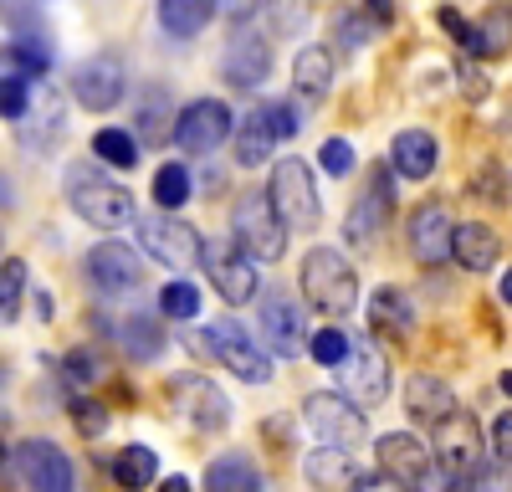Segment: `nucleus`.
Listing matches in <instances>:
<instances>
[{
	"label": "nucleus",
	"instance_id": "37",
	"mask_svg": "<svg viewBox=\"0 0 512 492\" xmlns=\"http://www.w3.org/2000/svg\"><path fill=\"white\" fill-rule=\"evenodd\" d=\"M26 282H31V267L21 257L0 262V323H16L21 318V298H26Z\"/></svg>",
	"mask_w": 512,
	"mask_h": 492
},
{
	"label": "nucleus",
	"instance_id": "32",
	"mask_svg": "<svg viewBox=\"0 0 512 492\" xmlns=\"http://www.w3.org/2000/svg\"><path fill=\"white\" fill-rule=\"evenodd\" d=\"M113 482L118 487H149L159 482V457H154V446H123L118 457H113Z\"/></svg>",
	"mask_w": 512,
	"mask_h": 492
},
{
	"label": "nucleus",
	"instance_id": "14",
	"mask_svg": "<svg viewBox=\"0 0 512 492\" xmlns=\"http://www.w3.org/2000/svg\"><path fill=\"white\" fill-rule=\"evenodd\" d=\"M256 339H262L277 359H297L308 349V328H303V308L287 293H267L256 303Z\"/></svg>",
	"mask_w": 512,
	"mask_h": 492
},
{
	"label": "nucleus",
	"instance_id": "6",
	"mask_svg": "<svg viewBox=\"0 0 512 492\" xmlns=\"http://www.w3.org/2000/svg\"><path fill=\"white\" fill-rule=\"evenodd\" d=\"M303 421L313 426V436L323 446H344V451H359L369 441V421H364V405H354L349 395L338 390H313L303 400Z\"/></svg>",
	"mask_w": 512,
	"mask_h": 492
},
{
	"label": "nucleus",
	"instance_id": "34",
	"mask_svg": "<svg viewBox=\"0 0 512 492\" xmlns=\"http://www.w3.org/2000/svg\"><path fill=\"white\" fill-rule=\"evenodd\" d=\"M507 41H512V21H507V11H487V21H472L466 52H472V57H497V52H507Z\"/></svg>",
	"mask_w": 512,
	"mask_h": 492
},
{
	"label": "nucleus",
	"instance_id": "8",
	"mask_svg": "<svg viewBox=\"0 0 512 492\" xmlns=\"http://www.w3.org/2000/svg\"><path fill=\"white\" fill-rule=\"evenodd\" d=\"M267 195H272V205H277V216L287 221V231H313L318 216H323L308 159H277V164H272V190H267Z\"/></svg>",
	"mask_w": 512,
	"mask_h": 492
},
{
	"label": "nucleus",
	"instance_id": "41",
	"mask_svg": "<svg viewBox=\"0 0 512 492\" xmlns=\"http://www.w3.org/2000/svg\"><path fill=\"white\" fill-rule=\"evenodd\" d=\"M159 308H164V318L190 323V318H200V293H195L190 282H169L164 293H159Z\"/></svg>",
	"mask_w": 512,
	"mask_h": 492
},
{
	"label": "nucleus",
	"instance_id": "26",
	"mask_svg": "<svg viewBox=\"0 0 512 492\" xmlns=\"http://www.w3.org/2000/svg\"><path fill=\"white\" fill-rule=\"evenodd\" d=\"M405 410H410L415 426H436L446 410H456V395H451V385L436 380V375H415V380L405 385Z\"/></svg>",
	"mask_w": 512,
	"mask_h": 492
},
{
	"label": "nucleus",
	"instance_id": "16",
	"mask_svg": "<svg viewBox=\"0 0 512 492\" xmlns=\"http://www.w3.org/2000/svg\"><path fill=\"white\" fill-rule=\"evenodd\" d=\"M88 282H93V293H103V298H128V293L144 287V267H139V257L128 252L123 241H98L88 252Z\"/></svg>",
	"mask_w": 512,
	"mask_h": 492
},
{
	"label": "nucleus",
	"instance_id": "18",
	"mask_svg": "<svg viewBox=\"0 0 512 492\" xmlns=\"http://www.w3.org/2000/svg\"><path fill=\"white\" fill-rule=\"evenodd\" d=\"M384 221H390V170L374 164L369 190L354 200V211L344 216V241L354 246V252H369V246L379 241V231H384Z\"/></svg>",
	"mask_w": 512,
	"mask_h": 492
},
{
	"label": "nucleus",
	"instance_id": "4",
	"mask_svg": "<svg viewBox=\"0 0 512 492\" xmlns=\"http://www.w3.org/2000/svg\"><path fill=\"white\" fill-rule=\"evenodd\" d=\"M231 236H236V246L251 257V262H282L287 257V221L277 216V205H272V195L262 190V195H241L236 205H231Z\"/></svg>",
	"mask_w": 512,
	"mask_h": 492
},
{
	"label": "nucleus",
	"instance_id": "43",
	"mask_svg": "<svg viewBox=\"0 0 512 492\" xmlns=\"http://www.w3.org/2000/svg\"><path fill=\"white\" fill-rule=\"evenodd\" d=\"M256 113L267 118V129L277 134V144H282V139H297V129H303V118H297V108H292V103H262Z\"/></svg>",
	"mask_w": 512,
	"mask_h": 492
},
{
	"label": "nucleus",
	"instance_id": "46",
	"mask_svg": "<svg viewBox=\"0 0 512 492\" xmlns=\"http://www.w3.org/2000/svg\"><path fill=\"white\" fill-rule=\"evenodd\" d=\"M72 421H77L82 436H98V431L108 426V410H103L98 400H72Z\"/></svg>",
	"mask_w": 512,
	"mask_h": 492
},
{
	"label": "nucleus",
	"instance_id": "31",
	"mask_svg": "<svg viewBox=\"0 0 512 492\" xmlns=\"http://www.w3.org/2000/svg\"><path fill=\"white\" fill-rule=\"evenodd\" d=\"M205 487H216V492H256L262 487V472H256L251 457L231 451V457H216L205 467Z\"/></svg>",
	"mask_w": 512,
	"mask_h": 492
},
{
	"label": "nucleus",
	"instance_id": "11",
	"mask_svg": "<svg viewBox=\"0 0 512 492\" xmlns=\"http://www.w3.org/2000/svg\"><path fill=\"white\" fill-rule=\"evenodd\" d=\"M231 123L236 113L221 103V98H195L175 113V129H169V139H175L185 154H216L226 139H231Z\"/></svg>",
	"mask_w": 512,
	"mask_h": 492
},
{
	"label": "nucleus",
	"instance_id": "39",
	"mask_svg": "<svg viewBox=\"0 0 512 492\" xmlns=\"http://www.w3.org/2000/svg\"><path fill=\"white\" fill-rule=\"evenodd\" d=\"M31 82H36V72H26V67H11L6 77H0V118H6V123H16V118L26 113Z\"/></svg>",
	"mask_w": 512,
	"mask_h": 492
},
{
	"label": "nucleus",
	"instance_id": "3",
	"mask_svg": "<svg viewBox=\"0 0 512 492\" xmlns=\"http://www.w3.org/2000/svg\"><path fill=\"white\" fill-rule=\"evenodd\" d=\"M431 431H436L431 451H436L446 482H456V487H487V472H482V426H477L472 410H446Z\"/></svg>",
	"mask_w": 512,
	"mask_h": 492
},
{
	"label": "nucleus",
	"instance_id": "1",
	"mask_svg": "<svg viewBox=\"0 0 512 492\" xmlns=\"http://www.w3.org/2000/svg\"><path fill=\"white\" fill-rule=\"evenodd\" d=\"M67 205L98 231L134 226V190L118 185L108 170H98V164H88V159L67 164Z\"/></svg>",
	"mask_w": 512,
	"mask_h": 492
},
{
	"label": "nucleus",
	"instance_id": "28",
	"mask_svg": "<svg viewBox=\"0 0 512 492\" xmlns=\"http://www.w3.org/2000/svg\"><path fill=\"white\" fill-rule=\"evenodd\" d=\"M231 149H236V164L256 170V164H267L272 149H277V134L267 129L262 113H246L241 123H231Z\"/></svg>",
	"mask_w": 512,
	"mask_h": 492
},
{
	"label": "nucleus",
	"instance_id": "50",
	"mask_svg": "<svg viewBox=\"0 0 512 492\" xmlns=\"http://www.w3.org/2000/svg\"><path fill=\"white\" fill-rule=\"evenodd\" d=\"M369 11H374L379 21H390V16H395V0H369Z\"/></svg>",
	"mask_w": 512,
	"mask_h": 492
},
{
	"label": "nucleus",
	"instance_id": "10",
	"mask_svg": "<svg viewBox=\"0 0 512 492\" xmlns=\"http://www.w3.org/2000/svg\"><path fill=\"white\" fill-rule=\"evenodd\" d=\"M6 477H16L21 487H36V492H72V482H77L67 451L52 446V441H41V436H31V441H21L11 451V457H6Z\"/></svg>",
	"mask_w": 512,
	"mask_h": 492
},
{
	"label": "nucleus",
	"instance_id": "2",
	"mask_svg": "<svg viewBox=\"0 0 512 492\" xmlns=\"http://www.w3.org/2000/svg\"><path fill=\"white\" fill-rule=\"evenodd\" d=\"M303 298L323 318H349L359 303V272L349 257H338L333 246H313L303 257Z\"/></svg>",
	"mask_w": 512,
	"mask_h": 492
},
{
	"label": "nucleus",
	"instance_id": "35",
	"mask_svg": "<svg viewBox=\"0 0 512 492\" xmlns=\"http://www.w3.org/2000/svg\"><path fill=\"white\" fill-rule=\"evenodd\" d=\"M93 154L108 164V170H134L139 164V139L128 129H98L93 134Z\"/></svg>",
	"mask_w": 512,
	"mask_h": 492
},
{
	"label": "nucleus",
	"instance_id": "19",
	"mask_svg": "<svg viewBox=\"0 0 512 492\" xmlns=\"http://www.w3.org/2000/svg\"><path fill=\"white\" fill-rule=\"evenodd\" d=\"M62 129H67V118H62V98H57L52 88H41V82H31V103H26V113L16 118L21 144H26L31 154H47V149L62 139Z\"/></svg>",
	"mask_w": 512,
	"mask_h": 492
},
{
	"label": "nucleus",
	"instance_id": "22",
	"mask_svg": "<svg viewBox=\"0 0 512 492\" xmlns=\"http://www.w3.org/2000/svg\"><path fill=\"white\" fill-rule=\"evenodd\" d=\"M436 159H441V144H436L431 129H400L395 144H390V170L405 175V180H431Z\"/></svg>",
	"mask_w": 512,
	"mask_h": 492
},
{
	"label": "nucleus",
	"instance_id": "45",
	"mask_svg": "<svg viewBox=\"0 0 512 492\" xmlns=\"http://www.w3.org/2000/svg\"><path fill=\"white\" fill-rule=\"evenodd\" d=\"M98 375H103V359H98V354H88V349L67 354V380H72V385H93Z\"/></svg>",
	"mask_w": 512,
	"mask_h": 492
},
{
	"label": "nucleus",
	"instance_id": "25",
	"mask_svg": "<svg viewBox=\"0 0 512 492\" xmlns=\"http://www.w3.org/2000/svg\"><path fill=\"white\" fill-rule=\"evenodd\" d=\"M303 477H308L313 487H364V472L354 467V451H344V446H318V451H308Z\"/></svg>",
	"mask_w": 512,
	"mask_h": 492
},
{
	"label": "nucleus",
	"instance_id": "30",
	"mask_svg": "<svg viewBox=\"0 0 512 492\" xmlns=\"http://www.w3.org/2000/svg\"><path fill=\"white\" fill-rule=\"evenodd\" d=\"M118 344H123V354H134L139 364H149V359L164 354V323H159L154 313L123 318V323H118Z\"/></svg>",
	"mask_w": 512,
	"mask_h": 492
},
{
	"label": "nucleus",
	"instance_id": "20",
	"mask_svg": "<svg viewBox=\"0 0 512 492\" xmlns=\"http://www.w3.org/2000/svg\"><path fill=\"white\" fill-rule=\"evenodd\" d=\"M344 395L354 405H379L384 395H390V364H384V354L374 344H349V354H344Z\"/></svg>",
	"mask_w": 512,
	"mask_h": 492
},
{
	"label": "nucleus",
	"instance_id": "51",
	"mask_svg": "<svg viewBox=\"0 0 512 492\" xmlns=\"http://www.w3.org/2000/svg\"><path fill=\"white\" fill-rule=\"evenodd\" d=\"M497 293H502V303H512V272H502V282H497Z\"/></svg>",
	"mask_w": 512,
	"mask_h": 492
},
{
	"label": "nucleus",
	"instance_id": "44",
	"mask_svg": "<svg viewBox=\"0 0 512 492\" xmlns=\"http://www.w3.org/2000/svg\"><path fill=\"white\" fill-rule=\"evenodd\" d=\"M318 164H323V175H354V149H349V139H328L323 149H318Z\"/></svg>",
	"mask_w": 512,
	"mask_h": 492
},
{
	"label": "nucleus",
	"instance_id": "12",
	"mask_svg": "<svg viewBox=\"0 0 512 492\" xmlns=\"http://www.w3.org/2000/svg\"><path fill=\"white\" fill-rule=\"evenodd\" d=\"M221 77L236 93H256L272 77V36H256L246 21H236V36L226 41V57H221Z\"/></svg>",
	"mask_w": 512,
	"mask_h": 492
},
{
	"label": "nucleus",
	"instance_id": "47",
	"mask_svg": "<svg viewBox=\"0 0 512 492\" xmlns=\"http://www.w3.org/2000/svg\"><path fill=\"white\" fill-rule=\"evenodd\" d=\"M492 457L512 467V410H502V416L492 421Z\"/></svg>",
	"mask_w": 512,
	"mask_h": 492
},
{
	"label": "nucleus",
	"instance_id": "48",
	"mask_svg": "<svg viewBox=\"0 0 512 492\" xmlns=\"http://www.w3.org/2000/svg\"><path fill=\"white\" fill-rule=\"evenodd\" d=\"M436 21H441V26H446V31H451V36L461 41V47H466V36H472V21H466V16H456L451 6H446V11L436 16Z\"/></svg>",
	"mask_w": 512,
	"mask_h": 492
},
{
	"label": "nucleus",
	"instance_id": "15",
	"mask_svg": "<svg viewBox=\"0 0 512 492\" xmlns=\"http://www.w3.org/2000/svg\"><path fill=\"white\" fill-rule=\"evenodd\" d=\"M123 93H128V72H123V62H118L113 52H98V57H88V62H77V72H72V98L88 108V113H113V108L123 103Z\"/></svg>",
	"mask_w": 512,
	"mask_h": 492
},
{
	"label": "nucleus",
	"instance_id": "23",
	"mask_svg": "<svg viewBox=\"0 0 512 492\" xmlns=\"http://www.w3.org/2000/svg\"><path fill=\"white\" fill-rule=\"evenodd\" d=\"M451 262H461L466 272H492V262H497V231L482 226V221L451 226Z\"/></svg>",
	"mask_w": 512,
	"mask_h": 492
},
{
	"label": "nucleus",
	"instance_id": "27",
	"mask_svg": "<svg viewBox=\"0 0 512 492\" xmlns=\"http://www.w3.org/2000/svg\"><path fill=\"white\" fill-rule=\"evenodd\" d=\"M175 129V103L164 98V88H144L134 103V139L139 144H164Z\"/></svg>",
	"mask_w": 512,
	"mask_h": 492
},
{
	"label": "nucleus",
	"instance_id": "40",
	"mask_svg": "<svg viewBox=\"0 0 512 492\" xmlns=\"http://www.w3.org/2000/svg\"><path fill=\"white\" fill-rule=\"evenodd\" d=\"M308 354H313V364L338 369V364H344V354H349V334L338 323H328V328H318V334L308 339Z\"/></svg>",
	"mask_w": 512,
	"mask_h": 492
},
{
	"label": "nucleus",
	"instance_id": "33",
	"mask_svg": "<svg viewBox=\"0 0 512 492\" xmlns=\"http://www.w3.org/2000/svg\"><path fill=\"white\" fill-rule=\"evenodd\" d=\"M369 323H374V328H384V334H410V323H415L410 298H405V293H395V287H379L374 303H369Z\"/></svg>",
	"mask_w": 512,
	"mask_h": 492
},
{
	"label": "nucleus",
	"instance_id": "42",
	"mask_svg": "<svg viewBox=\"0 0 512 492\" xmlns=\"http://www.w3.org/2000/svg\"><path fill=\"white\" fill-rule=\"evenodd\" d=\"M333 36H338V47H344V52H364L369 36H374V26H369L359 11H338V16H333Z\"/></svg>",
	"mask_w": 512,
	"mask_h": 492
},
{
	"label": "nucleus",
	"instance_id": "9",
	"mask_svg": "<svg viewBox=\"0 0 512 492\" xmlns=\"http://www.w3.org/2000/svg\"><path fill=\"white\" fill-rule=\"evenodd\" d=\"M205 349L216 354V364H226L231 375L246 380V385H267V380H272V359H267V349L256 344V339H251V328L236 323V318H216V323H210Z\"/></svg>",
	"mask_w": 512,
	"mask_h": 492
},
{
	"label": "nucleus",
	"instance_id": "49",
	"mask_svg": "<svg viewBox=\"0 0 512 492\" xmlns=\"http://www.w3.org/2000/svg\"><path fill=\"white\" fill-rule=\"evenodd\" d=\"M216 11H226L231 21H246L256 11V0H216Z\"/></svg>",
	"mask_w": 512,
	"mask_h": 492
},
{
	"label": "nucleus",
	"instance_id": "24",
	"mask_svg": "<svg viewBox=\"0 0 512 492\" xmlns=\"http://www.w3.org/2000/svg\"><path fill=\"white\" fill-rule=\"evenodd\" d=\"M333 88V52L328 47H303L292 57V93L303 103H323Z\"/></svg>",
	"mask_w": 512,
	"mask_h": 492
},
{
	"label": "nucleus",
	"instance_id": "5",
	"mask_svg": "<svg viewBox=\"0 0 512 492\" xmlns=\"http://www.w3.org/2000/svg\"><path fill=\"white\" fill-rule=\"evenodd\" d=\"M374 462L384 472L390 487H441L446 472L436 462L431 446H420V436H405V431H390L374 441Z\"/></svg>",
	"mask_w": 512,
	"mask_h": 492
},
{
	"label": "nucleus",
	"instance_id": "36",
	"mask_svg": "<svg viewBox=\"0 0 512 492\" xmlns=\"http://www.w3.org/2000/svg\"><path fill=\"white\" fill-rule=\"evenodd\" d=\"M190 190H195V180H190V170H185L180 159L159 164V175H154V200L164 205V211H180V205H190Z\"/></svg>",
	"mask_w": 512,
	"mask_h": 492
},
{
	"label": "nucleus",
	"instance_id": "29",
	"mask_svg": "<svg viewBox=\"0 0 512 492\" xmlns=\"http://www.w3.org/2000/svg\"><path fill=\"white\" fill-rule=\"evenodd\" d=\"M210 21H216V0H159V26L175 41L200 36Z\"/></svg>",
	"mask_w": 512,
	"mask_h": 492
},
{
	"label": "nucleus",
	"instance_id": "38",
	"mask_svg": "<svg viewBox=\"0 0 512 492\" xmlns=\"http://www.w3.org/2000/svg\"><path fill=\"white\" fill-rule=\"evenodd\" d=\"M313 21V0H267V31L272 36H303Z\"/></svg>",
	"mask_w": 512,
	"mask_h": 492
},
{
	"label": "nucleus",
	"instance_id": "13",
	"mask_svg": "<svg viewBox=\"0 0 512 492\" xmlns=\"http://www.w3.org/2000/svg\"><path fill=\"white\" fill-rule=\"evenodd\" d=\"M200 262H205V277L216 282V293L231 308L256 298V262L241 252L236 241H200Z\"/></svg>",
	"mask_w": 512,
	"mask_h": 492
},
{
	"label": "nucleus",
	"instance_id": "52",
	"mask_svg": "<svg viewBox=\"0 0 512 492\" xmlns=\"http://www.w3.org/2000/svg\"><path fill=\"white\" fill-rule=\"evenodd\" d=\"M502 390H507V395H512V375H502Z\"/></svg>",
	"mask_w": 512,
	"mask_h": 492
},
{
	"label": "nucleus",
	"instance_id": "21",
	"mask_svg": "<svg viewBox=\"0 0 512 492\" xmlns=\"http://www.w3.org/2000/svg\"><path fill=\"white\" fill-rule=\"evenodd\" d=\"M451 211L441 200H431V205H420V211L410 216V252H415V262L420 267H441V262H451Z\"/></svg>",
	"mask_w": 512,
	"mask_h": 492
},
{
	"label": "nucleus",
	"instance_id": "7",
	"mask_svg": "<svg viewBox=\"0 0 512 492\" xmlns=\"http://www.w3.org/2000/svg\"><path fill=\"white\" fill-rule=\"evenodd\" d=\"M134 231H139V246L169 272H185L190 262H200V231L190 221H180L175 211H159L154 216H134Z\"/></svg>",
	"mask_w": 512,
	"mask_h": 492
},
{
	"label": "nucleus",
	"instance_id": "17",
	"mask_svg": "<svg viewBox=\"0 0 512 492\" xmlns=\"http://www.w3.org/2000/svg\"><path fill=\"white\" fill-rule=\"evenodd\" d=\"M169 400H175V410H180L195 431H226V426H231V400L210 385L205 375L169 380Z\"/></svg>",
	"mask_w": 512,
	"mask_h": 492
}]
</instances>
